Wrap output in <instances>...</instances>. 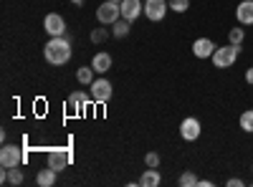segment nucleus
<instances>
[{"label":"nucleus","mask_w":253,"mask_h":187,"mask_svg":"<svg viewBox=\"0 0 253 187\" xmlns=\"http://www.w3.org/2000/svg\"><path fill=\"white\" fill-rule=\"evenodd\" d=\"M43 56L51 66H63L71 58V40L66 36H53L43 46Z\"/></svg>","instance_id":"f257e3e1"},{"label":"nucleus","mask_w":253,"mask_h":187,"mask_svg":"<svg viewBox=\"0 0 253 187\" xmlns=\"http://www.w3.org/2000/svg\"><path fill=\"white\" fill-rule=\"evenodd\" d=\"M238 56H241V46L228 43V46H218L210 61H213L215 69H230V66H233L236 61H238Z\"/></svg>","instance_id":"f03ea898"},{"label":"nucleus","mask_w":253,"mask_h":187,"mask_svg":"<svg viewBox=\"0 0 253 187\" xmlns=\"http://www.w3.org/2000/svg\"><path fill=\"white\" fill-rule=\"evenodd\" d=\"M119 18H122V8H119V3L104 0V3L96 8V20H99L101 26H114Z\"/></svg>","instance_id":"7ed1b4c3"},{"label":"nucleus","mask_w":253,"mask_h":187,"mask_svg":"<svg viewBox=\"0 0 253 187\" xmlns=\"http://www.w3.org/2000/svg\"><path fill=\"white\" fill-rule=\"evenodd\" d=\"M23 150L15 147V144H3V150H0V167H20L23 164Z\"/></svg>","instance_id":"20e7f679"},{"label":"nucleus","mask_w":253,"mask_h":187,"mask_svg":"<svg viewBox=\"0 0 253 187\" xmlns=\"http://www.w3.org/2000/svg\"><path fill=\"white\" fill-rule=\"evenodd\" d=\"M91 89V96H94V104H107L114 94L112 89V81L109 78H94V84L89 86Z\"/></svg>","instance_id":"39448f33"},{"label":"nucleus","mask_w":253,"mask_h":187,"mask_svg":"<svg viewBox=\"0 0 253 187\" xmlns=\"http://www.w3.org/2000/svg\"><path fill=\"white\" fill-rule=\"evenodd\" d=\"M167 10H170V5H167V0H144V15L152 20V23H157V20H162L167 15Z\"/></svg>","instance_id":"423d86ee"},{"label":"nucleus","mask_w":253,"mask_h":187,"mask_svg":"<svg viewBox=\"0 0 253 187\" xmlns=\"http://www.w3.org/2000/svg\"><path fill=\"white\" fill-rule=\"evenodd\" d=\"M200 132H203V127H200L198 116H185V119H182V124H180V137H182L185 142H195V139L200 137Z\"/></svg>","instance_id":"0eeeda50"},{"label":"nucleus","mask_w":253,"mask_h":187,"mask_svg":"<svg viewBox=\"0 0 253 187\" xmlns=\"http://www.w3.org/2000/svg\"><path fill=\"white\" fill-rule=\"evenodd\" d=\"M71 152L69 150H63V147H58V150H51L48 152V167H53L56 172H61V170H66L69 164H71Z\"/></svg>","instance_id":"6e6552de"},{"label":"nucleus","mask_w":253,"mask_h":187,"mask_svg":"<svg viewBox=\"0 0 253 187\" xmlns=\"http://www.w3.org/2000/svg\"><path fill=\"white\" fill-rule=\"evenodd\" d=\"M43 28H46V33L53 38V36H66V20H63L58 13H48L46 18H43Z\"/></svg>","instance_id":"1a4fd4ad"},{"label":"nucleus","mask_w":253,"mask_h":187,"mask_svg":"<svg viewBox=\"0 0 253 187\" xmlns=\"http://www.w3.org/2000/svg\"><path fill=\"white\" fill-rule=\"evenodd\" d=\"M119 8H122V18H124V20H129V23H134V20L144 13L142 0H122Z\"/></svg>","instance_id":"9d476101"},{"label":"nucleus","mask_w":253,"mask_h":187,"mask_svg":"<svg viewBox=\"0 0 253 187\" xmlns=\"http://www.w3.org/2000/svg\"><path fill=\"white\" fill-rule=\"evenodd\" d=\"M215 43L210 38H198L195 43H193V53H195V58H213V53H215Z\"/></svg>","instance_id":"9b49d317"},{"label":"nucleus","mask_w":253,"mask_h":187,"mask_svg":"<svg viewBox=\"0 0 253 187\" xmlns=\"http://www.w3.org/2000/svg\"><path fill=\"white\" fill-rule=\"evenodd\" d=\"M236 20L241 26H253V0H241L236 8Z\"/></svg>","instance_id":"f8f14e48"},{"label":"nucleus","mask_w":253,"mask_h":187,"mask_svg":"<svg viewBox=\"0 0 253 187\" xmlns=\"http://www.w3.org/2000/svg\"><path fill=\"white\" fill-rule=\"evenodd\" d=\"M91 101H94L91 94H86V91H76V94L69 96V109H71V112H84Z\"/></svg>","instance_id":"ddd939ff"},{"label":"nucleus","mask_w":253,"mask_h":187,"mask_svg":"<svg viewBox=\"0 0 253 187\" xmlns=\"http://www.w3.org/2000/svg\"><path fill=\"white\" fill-rule=\"evenodd\" d=\"M91 69L96 71V74H107L109 69H112V56L109 53H96L94 58H91Z\"/></svg>","instance_id":"4468645a"},{"label":"nucleus","mask_w":253,"mask_h":187,"mask_svg":"<svg viewBox=\"0 0 253 187\" xmlns=\"http://www.w3.org/2000/svg\"><path fill=\"white\" fill-rule=\"evenodd\" d=\"M160 182H162V177H160L157 167H147L139 177V187H157Z\"/></svg>","instance_id":"2eb2a0df"},{"label":"nucleus","mask_w":253,"mask_h":187,"mask_svg":"<svg viewBox=\"0 0 253 187\" xmlns=\"http://www.w3.org/2000/svg\"><path fill=\"white\" fill-rule=\"evenodd\" d=\"M56 170L53 167H46V170H41L38 175H36V182L41 185V187H53L56 185Z\"/></svg>","instance_id":"dca6fc26"},{"label":"nucleus","mask_w":253,"mask_h":187,"mask_svg":"<svg viewBox=\"0 0 253 187\" xmlns=\"http://www.w3.org/2000/svg\"><path fill=\"white\" fill-rule=\"evenodd\" d=\"M94 74H96V71H94L91 66H81V69L76 71V81H79L81 86H91V84H94Z\"/></svg>","instance_id":"f3484780"},{"label":"nucleus","mask_w":253,"mask_h":187,"mask_svg":"<svg viewBox=\"0 0 253 187\" xmlns=\"http://www.w3.org/2000/svg\"><path fill=\"white\" fill-rule=\"evenodd\" d=\"M238 124H241V129H243L246 134H253V109H246V112L241 114Z\"/></svg>","instance_id":"a211bd4d"},{"label":"nucleus","mask_w":253,"mask_h":187,"mask_svg":"<svg viewBox=\"0 0 253 187\" xmlns=\"http://www.w3.org/2000/svg\"><path fill=\"white\" fill-rule=\"evenodd\" d=\"M129 28H132V23H129V20H124V18H119L117 20V23H114V36L117 38H126V36H129Z\"/></svg>","instance_id":"6ab92c4d"},{"label":"nucleus","mask_w":253,"mask_h":187,"mask_svg":"<svg viewBox=\"0 0 253 187\" xmlns=\"http://www.w3.org/2000/svg\"><path fill=\"white\" fill-rule=\"evenodd\" d=\"M228 40H230V43H233V46H241L243 43V40H246V31L243 28H230V33H228Z\"/></svg>","instance_id":"aec40b11"},{"label":"nucleus","mask_w":253,"mask_h":187,"mask_svg":"<svg viewBox=\"0 0 253 187\" xmlns=\"http://www.w3.org/2000/svg\"><path fill=\"white\" fill-rule=\"evenodd\" d=\"M167 5H170V10H175V13H187L190 0H167Z\"/></svg>","instance_id":"412c9836"},{"label":"nucleus","mask_w":253,"mask_h":187,"mask_svg":"<svg viewBox=\"0 0 253 187\" xmlns=\"http://www.w3.org/2000/svg\"><path fill=\"white\" fill-rule=\"evenodd\" d=\"M198 182H200V180H198L193 172H182V175H180V187H198Z\"/></svg>","instance_id":"4be33fe9"},{"label":"nucleus","mask_w":253,"mask_h":187,"mask_svg":"<svg viewBox=\"0 0 253 187\" xmlns=\"http://www.w3.org/2000/svg\"><path fill=\"white\" fill-rule=\"evenodd\" d=\"M8 182L10 185H20V182H23V172H20V167H10L8 170Z\"/></svg>","instance_id":"5701e85b"},{"label":"nucleus","mask_w":253,"mask_h":187,"mask_svg":"<svg viewBox=\"0 0 253 187\" xmlns=\"http://www.w3.org/2000/svg\"><path fill=\"white\" fill-rule=\"evenodd\" d=\"M107 36H109V33L104 31V28H94L89 38H91V43H104V40H107Z\"/></svg>","instance_id":"b1692460"},{"label":"nucleus","mask_w":253,"mask_h":187,"mask_svg":"<svg viewBox=\"0 0 253 187\" xmlns=\"http://www.w3.org/2000/svg\"><path fill=\"white\" fill-rule=\"evenodd\" d=\"M144 164L147 167H160V154L157 152H147L144 154Z\"/></svg>","instance_id":"393cba45"},{"label":"nucleus","mask_w":253,"mask_h":187,"mask_svg":"<svg viewBox=\"0 0 253 187\" xmlns=\"http://www.w3.org/2000/svg\"><path fill=\"white\" fill-rule=\"evenodd\" d=\"M225 185H228V187H241V185H243V180H241V177H230Z\"/></svg>","instance_id":"a878e982"},{"label":"nucleus","mask_w":253,"mask_h":187,"mask_svg":"<svg viewBox=\"0 0 253 187\" xmlns=\"http://www.w3.org/2000/svg\"><path fill=\"white\" fill-rule=\"evenodd\" d=\"M246 81H248V84H251V86H253V66H251V69H248V71H246Z\"/></svg>","instance_id":"bb28decb"},{"label":"nucleus","mask_w":253,"mask_h":187,"mask_svg":"<svg viewBox=\"0 0 253 187\" xmlns=\"http://www.w3.org/2000/svg\"><path fill=\"white\" fill-rule=\"evenodd\" d=\"M74 5H84V0H74Z\"/></svg>","instance_id":"cd10ccee"},{"label":"nucleus","mask_w":253,"mask_h":187,"mask_svg":"<svg viewBox=\"0 0 253 187\" xmlns=\"http://www.w3.org/2000/svg\"><path fill=\"white\" fill-rule=\"evenodd\" d=\"M112 3H122V0H112Z\"/></svg>","instance_id":"c85d7f7f"}]
</instances>
